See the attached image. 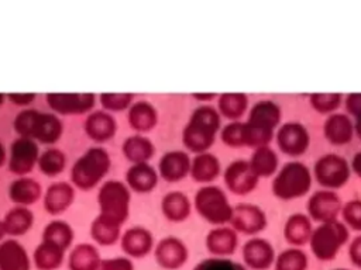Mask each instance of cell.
Listing matches in <instances>:
<instances>
[{
    "mask_svg": "<svg viewBox=\"0 0 361 270\" xmlns=\"http://www.w3.org/2000/svg\"><path fill=\"white\" fill-rule=\"evenodd\" d=\"M281 107L274 100H258L250 108L247 120L243 121L244 148L257 149L269 145L281 125Z\"/></svg>",
    "mask_w": 361,
    "mask_h": 270,
    "instance_id": "obj_1",
    "label": "cell"
},
{
    "mask_svg": "<svg viewBox=\"0 0 361 270\" xmlns=\"http://www.w3.org/2000/svg\"><path fill=\"white\" fill-rule=\"evenodd\" d=\"M221 129V115L210 104L196 107L182 131V143L195 155L209 152Z\"/></svg>",
    "mask_w": 361,
    "mask_h": 270,
    "instance_id": "obj_2",
    "label": "cell"
},
{
    "mask_svg": "<svg viewBox=\"0 0 361 270\" xmlns=\"http://www.w3.org/2000/svg\"><path fill=\"white\" fill-rule=\"evenodd\" d=\"M13 127L18 136L45 145L56 143L63 132V124L56 114L37 108L21 110L13 121Z\"/></svg>",
    "mask_w": 361,
    "mask_h": 270,
    "instance_id": "obj_3",
    "label": "cell"
},
{
    "mask_svg": "<svg viewBox=\"0 0 361 270\" xmlns=\"http://www.w3.org/2000/svg\"><path fill=\"white\" fill-rule=\"evenodd\" d=\"M110 167L109 152L102 146H92L73 163L71 169L72 186L83 191L92 190L106 177Z\"/></svg>",
    "mask_w": 361,
    "mask_h": 270,
    "instance_id": "obj_4",
    "label": "cell"
},
{
    "mask_svg": "<svg viewBox=\"0 0 361 270\" xmlns=\"http://www.w3.org/2000/svg\"><path fill=\"white\" fill-rule=\"evenodd\" d=\"M313 174L310 169L299 162L290 160L285 163L274 176L271 190L279 200H295L310 191Z\"/></svg>",
    "mask_w": 361,
    "mask_h": 270,
    "instance_id": "obj_5",
    "label": "cell"
},
{
    "mask_svg": "<svg viewBox=\"0 0 361 270\" xmlns=\"http://www.w3.org/2000/svg\"><path fill=\"white\" fill-rule=\"evenodd\" d=\"M131 190L121 180H106L97 191L99 215L123 225L130 214Z\"/></svg>",
    "mask_w": 361,
    "mask_h": 270,
    "instance_id": "obj_6",
    "label": "cell"
},
{
    "mask_svg": "<svg viewBox=\"0 0 361 270\" xmlns=\"http://www.w3.org/2000/svg\"><path fill=\"white\" fill-rule=\"evenodd\" d=\"M350 239V229L338 219L313 228L309 245L313 256L322 262L333 260Z\"/></svg>",
    "mask_w": 361,
    "mask_h": 270,
    "instance_id": "obj_7",
    "label": "cell"
},
{
    "mask_svg": "<svg viewBox=\"0 0 361 270\" xmlns=\"http://www.w3.org/2000/svg\"><path fill=\"white\" fill-rule=\"evenodd\" d=\"M197 214L212 225L221 226L230 224L233 205L227 194L219 186L206 184L197 190L193 200Z\"/></svg>",
    "mask_w": 361,
    "mask_h": 270,
    "instance_id": "obj_8",
    "label": "cell"
},
{
    "mask_svg": "<svg viewBox=\"0 0 361 270\" xmlns=\"http://www.w3.org/2000/svg\"><path fill=\"white\" fill-rule=\"evenodd\" d=\"M313 176L322 187L334 191L348 183L351 167L347 159L341 155L326 153L314 162Z\"/></svg>",
    "mask_w": 361,
    "mask_h": 270,
    "instance_id": "obj_9",
    "label": "cell"
},
{
    "mask_svg": "<svg viewBox=\"0 0 361 270\" xmlns=\"http://www.w3.org/2000/svg\"><path fill=\"white\" fill-rule=\"evenodd\" d=\"M279 150L290 158L302 156L310 145V134L307 128L298 121L283 122L275 132Z\"/></svg>",
    "mask_w": 361,
    "mask_h": 270,
    "instance_id": "obj_10",
    "label": "cell"
},
{
    "mask_svg": "<svg viewBox=\"0 0 361 270\" xmlns=\"http://www.w3.org/2000/svg\"><path fill=\"white\" fill-rule=\"evenodd\" d=\"M39 158V148L38 143L32 139L18 136L10 145V152L7 158V167L8 172L23 177L32 172L37 166Z\"/></svg>",
    "mask_w": 361,
    "mask_h": 270,
    "instance_id": "obj_11",
    "label": "cell"
},
{
    "mask_svg": "<svg viewBox=\"0 0 361 270\" xmlns=\"http://www.w3.org/2000/svg\"><path fill=\"white\" fill-rule=\"evenodd\" d=\"M47 104L56 115H80L93 110L96 96L92 93H48Z\"/></svg>",
    "mask_w": 361,
    "mask_h": 270,
    "instance_id": "obj_12",
    "label": "cell"
},
{
    "mask_svg": "<svg viewBox=\"0 0 361 270\" xmlns=\"http://www.w3.org/2000/svg\"><path fill=\"white\" fill-rule=\"evenodd\" d=\"M343 208V201L340 195L333 190H317L314 191L306 204L307 217L319 224L331 222L338 219Z\"/></svg>",
    "mask_w": 361,
    "mask_h": 270,
    "instance_id": "obj_13",
    "label": "cell"
},
{
    "mask_svg": "<svg viewBox=\"0 0 361 270\" xmlns=\"http://www.w3.org/2000/svg\"><path fill=\"white\" fill-rule=\"evenodd\" d=\"M268 225L265 211L250 202H243L233 207V215L230 219V226L238 233L255 236L262 232Z\"/></svg>",
    "mask_w": 361,
    "mask_h": 270,
    "instance_id": "obj_14",
    "label": "cell"
},
{
    "mask_svg": "<svg viewBox=\"0 0 361 270\" xmlns=\"http://www.w3.org/2000/svg\"><path fill=\"white\" fill-rule=\"evenodd\" d=\"M223 180L227 190L235 195H247L255 190L259 179L251 170L248 160H234L223 172Z\"/></svg>",
    "mask_w": 361,
    "mask_h": 270,
    "instance_id": "obj_15",
    "label": "cell"
},
{
    "mask_svg": "<svg viewBox=\"0 0 361 270\" xmlns=\"http://www.w3.org/2000/svg\"><path fill=\"white\" fill-rule=\"evenodd\" d=\"M189 259L186 243L178 236L168 235L155 246V260L165 270H178Z\"/></svg>",
    "mask_w": 361,
    "mask_h": 270,
    "instance_id": "obj_16",
    "label": "cell"
},
{
    "mask_svg": "<svg viewBox=\"0 0 361 270\" xmlns=\"http://www.w3.org/2000/svg\"><path fill=\"white\" fill-rule=\"evenodd\" d=\"M241 255L245 267L251 270H267L274 266L276 257L272 243L259 236L250 238L244 243Z\"/></svg>",
    "mask_w": 361,
    "mask_h": 270,
    "instance_id": "obj_17",
    "label": "cell"
},
{
    "mask_svg": "<svg viewBox=\"0 0 361 270\" xmlns=\"http://www.w3.org/2000/svg\"><path fill=\"white\" fill-rule=\"evenodd\" d=\"M190 172V156L185 150H169L158 162V174L168 183L183 180Z\"/></svg>",
    "mask_w": 361,
    "mask_h": 270,
    "instance_id": "obj_18",
    "label": "cell"
},
{
    "mask_svg": "<svg viewBox=\"0 0 361 270\" xmlns=\"http://www.w3.org/2000/svg\"><path fill=\"white\" fill-rule=\"evenodd\" d=\"M204 246L214 257H228L238 246V233L227 225L214 226L207 232Z\"/></svg>",
    "mask_w": 361,
    "mask_h": 270,
    "instance_id": "obj_19",
    "label": "cell"
},
{
    "mask_svg": "<svg viewBox=\"0 0 361 270\" xmlns=\"http://www.w3.org/2000/svg\"><path fill=\"white\" fill-rule=\"evenodd\" d=\"M323 134L334 146L347 145L354 138V121L344 112H333L323 124Z\"/></svg>",
    "mask_w": 361,
    "mask_h": 270,
    "instance_id": "obj_20",
    "label": "cell"
},
{
    "mask_svg": "<svg viewBox=\"0 0 361 270\" xmlns=\"http://www.w3.org/2000/svg\"><path fill=\"white\" fill-rule=\"evenodd\" d=\"M117 131V121L113 114L104 110H96L89 112L85 121L86 135L99 143L110 141Z\"/></svg>",
    "mask_w": 361,
    "mask_h": 270,
    "instance_id": "obj_21",
    "label": "cell"
},
{
    "mask_svg": "<svg viewBox=\"0 0 361 270\" xmlns=\"http://www.w3.org/2000/svg\"><path fill=\"white\" fill-rule=\"evenodd\" d=\"M75 200V187L68 181L52 183L44 194V210L51 215L66 211Z\"/></svg>",
    "mask_w": 361,
    "mask_h": 270,
    "instance_id": "obj_22",
    "label": "cell"
},
{
    "mask_svg": "<svg viewBox=\"0 0 361 270\" xmlns=\"http://www.w3.org/2000/svg\"><path fill=\"white\" fill-rule=\"evenodd\" d=\"M159 174L149 163H135L126 172V184L131 191L145 194L152 191L158 184Z\"/></svg>",
    "mask_w": 361,
    "mask_h": 270,
    "instance_id": "obj_23",
    "label": "cell"
},
{
    "mask_svg": "<svg viewBox=\"0 0 361 270\" xmlns=\"http://www.w3.org/2000/svg\"><path fill=\"white\" fill-rule=\"evenodd\" d=\"M313 232V222L307 214L293 212L283 225V238L292 248H302L309 243Z\"/></svg>",
    "mask_w": 361,
    "mask_h": 270,
    "instance_id": "obj_24",
    "label": "cell"
},
{
    "mask_svg": "<svg viewBox=\"0 0 361 270\" xmlns=\"http://www.w3.org/2000/svg\"><path fill=\"white\" fill-rule=\"evenodd\" d=\"M121 248L133 257H142L152 250L154 235L141 225L131 226L121 236Z\"/></svg>",
    "mask_w": 361,
    "mask_h": 270,
    "instance_id": "obj_25",
    "label": "cell"
},
{
    "mask_svg": "<svg viewBox=\"0 0 361 270\" xmlns=\"http://www.w3.org/2000/svg\"><path fill=\"white\" fill-rule=\"evenodd\" d=\"M221 173V163L219 158L210 152L195 155L190 159V177L200 184H209L214 181Z\"/></svg>",
    "mask_w": 361,
    "mask_h": 270,
    "instance_id": "obj_26",
    "label": "cell"
},
{
    "mask_svg": "<svg viewBox=\"0 0 361 270\" xmlns=\"http://www.w3.org/2000/svg\"><path fill=\"white\" fill-rule=\"evenodd\" d=\"M127 111L128 124L137 134L149 132L158 124V111L147 100L134 101Z\"/></svg>",
    "mask_w": 361,
    "mask_h": 270,
    "instance_id": "obj_27",
    "label": "cell"
},
{
    "mask_svg": "<svg viewBox=\"0 0 361 270\" xmlns=\"http://www.w3.org/2000/svg\"><path fill=\"white\" fill-rule=\"evenodd\" d=\"M42 194L41 184L27 176L17 177L8 186V198L20 207H30L35 204Z\"/></svg>",
    "mask_w": 361,
    "mask_h": 270,
    "instance_id": "obj_28",
    "label": "cell"
},
{
    "mask_svg": "<svg viewBox=\"0 0 361 270\" xmlns=\"http://www.w3.org/2000/svg\"><path fill=\"white\" fill-rule=\"evenodd\" d=\"M121 152L124 158L133 165L148 163L155 155V145L148 136L142 134H134L124 139Z\"/></svg>",
    "mask_w": 361,
    "mask_h": 270,
    "instance_id": "obj_29",
    "label": "cell"
},
{
    "mask_svg": "<svg viewBox=\"0 0 361 270\" xmlns=\"http://www.w3.org/2000/svg\"><path fill=\"white\" fill-rule=\"evenodd\" d=\"M162 215L171 222H182L189 218L192 211V202L189 197L179 191L173 190L166 193L161 200Z\"/></svg>",
    "mask_w": 361,
    "mask_h": 270,
    "instance_id": "obj_30",
    "label": "cell"
},
{
    "mask_svg": "<svg viewBox=\"0 0 361 270\" xmlns=\"http://www.w3.org/2000/svg\"><path fill=\"white\" fill-rule=\"evenodd\" d=\"M248 165L258 179L271 177L278 172L279 158L276 152L269 145H267L252 150Z\"/></svg>",
    "mask_w": 361,
    "mask_h": 270,
    "instance_id": "obj_31",
    "label": "cell"
},
{
    "mask_svg": "<svg viewBox=\"0 0 361 270\" xmlns=\"http://www.w3.org/2000/svg\"><path fill=\"white\" fill-rule=\"evenodd\" d=\"M3 226L6 233L11 236L24 235L34 224V214L27 207L14 205L3 217Z\"/></svg>",
    "mask_w": 361,
    "mask_h": 270,
    "instance_id": "obj_32",
    "label": "cell"
},
{
    "mask_svg": "<svg viewBox=\"0 0 361 270\" xmlns=\"http://www.w3.org/2000/svg\"><path fill=\"white\" fill-rule=\"evenodd\" d=\"M0 269L1 270H27L28 259L24 246L14 239L4 240L0 245Z\"/></svg>",
    "mask_w": 361,
    "mask_h": 270,
    "instance_id": "obj_33",
    "label": "cell"
},
{
    "mask_svg": "<svg viewBox=\"0 0 361 270\" xmlns=\"http://www.w3.org/2000/svg\"><path fill=\"white\" fill-rule=\"evenodd\" d=\"M248 110V97L244 93H223L217 100V111L230 121H241Z\"/></svg>",
    "mask_w": 361,
    "mask_h": 270,
    "instance_id": "obj_34",
    "label": "cell"
},
{
    "mask_svg": "<svg viewBox=\"0 0 361 270\" xmlns=\"http://www.w3.org/2000/svg\"><path fill=\"white\" fill-rule=\"evenodd\" d=\"M73 239V231L71 225L63 219H54L51 221L42 232V240L51 245H55L65 250Z\"/></svg>",
    "mask_w": 361,
    "mask_h": 270,
    "instance_id": "obj_35",
    "label": "cell"
},
{
    "mask_svg": "<svg viewBox=\"0 0 361 270\" xmlns=\"http://www.w3.org/2000/svg\"><path fill=\"white\" fill-rule=\"evenodd\" d=\"M37 166L42 174L48 177H55L65 170L66 156L61 149L55 146H49L42 153H39Z\"/></svg>",
    "mask_w": 361,
    "mask_h": 270,
    "instance_id": "obj_36",
    "label": "cell"
},
{
    "mask_svg": "<svg viewBox=\"0 0 361 270\" xmlns=\"http://www.w3.org/2000/svg\"><path fill=\"white\" fill-rule=\"evenodd\" d=\"M309 257L300 248H288L282 250L274 262V270H307Z\"/></svg>",
    "mask_w": 361,
    "mask_h": 270,
    "instance_id": "obj_37",
    "label": "cell"
},
{
    "mask_svg": "<svg viewBox=\"0 0 361 270\" xmlns=\"http://www.w3.org/2000/svg\"><path fill=\"white\" fill-rule=\"evenodd\" d=\"M120 231L121 225L97 215L90 225V233L93 239L102 245H111L120 238Z\"/></svg>",
    "mask_w": 361,
    "mask_h": 270,
    "instance_id": "obj_38",
    "label": "cell"
},
{
    "mask_svg": "<svg viewBox=\"0 0 361 270\" xmlns=\"http://www.w3.org/2000/svg\"><path fill=\"white\" fill-rule=\"evenodd\" d=\"M312 108L323 115H330L338 110L343 103L340 93H313L309 97Z\"/></svg>",
    "mask_w": 361,
    "mask_h": 270,
    "instance_id": "obj_39",
    "label": "cell"
},
{
    "mask_svg": "<svg viewBox=\"0 0 361 270\" xmlns=\"http://www.w3.org/2000/svg\"><path fill=\"white\" fill-rule=\"evenodd\" d=\"M100 104L107 112H120L128 110L134 103V94L131 93H102L99 96Z\"/></svg>",
    "mask_w": 361,
    "mask_h": 270,
    "instance_id": "obj_40",
    "label": "cell"
},
{
    "mask_svg": "<svg viewBox=\"0 0 361 270\" xmlns=\"http://www.w3.org/2000/svg\"><path fill=\"white\" fill-rule=\"evenodd\" d=\"M220 138L224 145L233 149L244 148L243 121H230L220 129Z\"/></svg>",
    "mask_w": 361,
    "mask_h": 270,
    "instance_id": "obj_41",
    "label": "cell"
},
{
    "mask_svg": "<svg viewBox=\"0 0 361 270\" xmlns=\"http://www.w3.org/2000/svg\"><path fill=\"white\" fill-rule=\"evenodd\" d=\"M340 215L343 218L341 222L348 229L361 232V200L360 198H354L343 204Z\"/></svg>",
    "mask_w": 361,
    "mask_h": 270,
    "instance_id": "obj_42",
    "label": "cell"
},
{
    "mask_svg": "<svg viewBox=\"0 0 361 270\" xmlns=\"http://www.w3.org/2000/svg\"><path fill=\"white\" fill-rule=\"evenodd\" d=\"M62 253L63 250L61 248L42 240L35 252V259L41 267H52L61 262Z\"/></svg>",
    "mask_w": 361,
    "mask_h": 270,
    "instance_id": "obj_43",
    "label": "cell"
},
{
    "mask_svg": "<svg viewBox=\"0 0 361 270\" xmlns=\"http://www.w3.org/2000/svg\"><path fill=\"white\" fill-rule=\"evenodd\" d=\"M192 270H247V267L228 257L212 256L200 260Z\"/></svg>",
    "mask_w": 361,
    "mask_h": 270,
    "instance_id": "obj_44",
    "label": "cell"
},
{
    "mask_svg": "<svg viewBox=\"0 0 361 270\" xmlns=\"http://www.w3.org/2000/svg\"><path fill=\"white\" fill-rule=\"evenodd\" d=\"M97 260V252L90 245H79L72 253V264L76 270L89 269Z\"/></svg>",
    "mask_w": 361,
    "mask_h": 270,
    "instance_id": "obj_45",
    "label": "cell"
},
{
    "mask_svg": "<svg viewBox=\"0 0 361 270\" xmlns=\"http://www.w3.org/2000/svg\"><path fill=\"white\" fill-rule=\"evenodd\" d=\"M344 107L348 117H361V93H350L344 98Z\"/></svg>",
    "mask_w": 361,
    "mask_h": 270,
    "instance_id": "obj_46",
    "label": "cell"
},
{
    "mask_svg": "<svg viewBox=\"0 0 361 270\" xmlns=\"http://www.w3.org/2000/svg\"><path fill=\"white\" fill-rule=\"evenodd\" d=\"M348 257L355 267L361 269V233L351 240L348 246Z\"/></svg>",
    "mask_w": 361,
    "mask_h": 270,
    "instance_id": "obj_47",
    "label": "cell"
},
{
    "mask_svg": "<svg viewBox=\"0 0 361 270\" xmlns=\"http://www.w3.org/2000/svg\"><path fill=\"white\" fill-rule=\"evenodd\" d=\"M102 270H133V263L126 257H116L106 260L102 264Z\"/></svg>",
    "mask_w": 361,
    "mask_h": 270,
    "instance_id": "obj_48",
    "label": "cell"
},
{
    "mask_svg": "<svg viewBox=\"0 0 361 270\" xmlns=\"http://www.w3.org/2000/svg\"><path fill=\"white\" fill-rule=\"evenodd\" d=\"M6 97L16 105L27 107L35 100L37 96L34 93H11V94H6Z\"/></svg>",
    "mask_w": 361,
    "mask_h": 270,
    "instance_id": "obj_49",
    "label": "cell"
},
{
    "mask_svg": "<svg viewBox=\"0 0 361 270\" xmlns=\"http://www.w3.org/2000/svg\"><path fill=\"white\" fill-rule=\"evenodd\" d=\"M350 167H351V172H354L360 179H361V150L357 152L353 159H351V163H350Z\"/></svg>",
    "mask_w": 361,
    "mask_h": 270,
    "instance_id": "obj_50",
    "label": "cell"
},
{
    "mask_svg": "<svg viewBox=\"0 0 361 270\" xmlns=\"http://www.w3.org/2000/svg\"><path fill=\"white\" fill-rule=\"evenodd\" d=\"M192 97L199 100V101H204L206 103V101L213 100L216 97V94L214 93H195V94H192Z\"/></svg>",
    "mask_w": 361,
    "mask_h": 270,
    "instance_id": "obj_51",
    "label": "cell"
},
{
    "mask_svg": "<svg viewBox=\"0 0 361 270\" xmlns=\"http://www.w3.org/2000/svg\"><path fill=\"white\" fill-rule=\"evenodd\" d=\"M354 135H357V138L361 141V117L355 118L354 122Z\"/></svg>",
    "mask_w": 361,
    "mask_h": 270,
    "instance_id": "obj_52",
    "label": "cell"
},
{
    "mask_svg": "<svg viewBox=\"0 0 361 270\" xmlns=\"http://www.w3.org/2000/svg\"><path fill=\"white\" fill-rule=\"evenodd\" d=\"M7 160V153H6V148L3 145V142L0 141V166H3Z\"/></svg>",
    "mask_w": 361,
    "mask_h": 270,
    "instance_id": "obj_53",
    "label": "cell"
},
{
    "mask_svg": "<svg viewBox=\"0 0 361 270\" xmlns=\"http://www.w3.org/2000/svg\"><path fill=\"white\" fill-rule=\"evenodd\" d=\"M6 235V231H4V226H3V221L0 219V239Z\"/></svg>",
    "mask_w": 361,
    "mask_h": 270,
    "instance_id": "obj_54",
    "label": "cell"
},
{
    "mask_svg": "<svg viewBox=\"0 0 361 270\" xmlns=\"http://www.w3.org/2000/svg\"><path fill=\"white\" fill-rule=\"evenodd\" d=\"M6 94H3V93H0V107L4 104V101H6Z\"/></svg>",
    "mask_w": 361,
    "mask_h": 270,
    "instance_id": "obj_55",
    "label": "cell"
},
{
    "mask_svg": "<svg viewBox=\"0 0 361 270\" xmlns=\"http://www.w3.org/2000/svg\"><path fill=\"white\" fill-rule=\"evenodd\" d=\"M334 270H348V269H341V267H338V269H334Z\"/></svg>",
    "mask_w": 361,
    "mask_h": 270,
    "instance_id": "obj_56",
    "label": "cell"
}]
</instances>
